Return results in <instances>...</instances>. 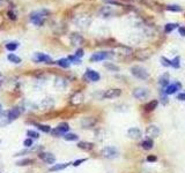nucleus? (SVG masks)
Segmentation results:
<instances>
[{"mask_svg":"<svg viewBox=\"0 0 185 173\" xmlns=\"http://www.w3.org/2000/svg\"><path fill=\"white\" fill-rule=\"evenodd\" d=\"M179 61H180L179 57H175V59H174V60H171V66L174 67V68H178L179 66H180Z\"/></svg>","mask_w":185,"mask_h":173,"instance_id":"nucleus-36","label":"nucleus"},{"mask_svg":"<svg viewBox=\"0 0 185 173\" xmlns=\"http://www.w3.org/2000/svg\"><path fill=\"white\" fill-rule=\"evenodd\" d=\"M18 46H19V44L16 42H11V43H7L6 44V49L9 50V51H15L18 49Z\"/></svg>","mask_w":185,"mask_h":173,"instance_id":"nucleus-34","label":"nucleus"},{"mask_svg":"<svg viewBox=\"0 0 185 173\" xmlns=\"http://www.w3.org/2000/svg\"><path fill=\"white\" fill-rule=\"evenodd\" d=\"M83 162H86V159H83V158H82V159H78V160H75V162L73 163V165H74V166H79L80 164H81V163H83Z\"/></svg>","mask_w":185,"mask_h":173,"instance_id":"nucleus-43","label":"nucleus"},{"mask_svg":"<svg viewBox=\"0 0 185 173\" xmlns=\"http://www.w3.org/2000/svg\"><path fill=\"white\" fill-rule=\"evenodd\" d=\"M102 156L104 158H108V159H113V158H117L119 156V151L117 148L115 147H105L102 149Z\"/></svg>","mask_w":185,"mask_h":173,"instance_id":"nucleus-3","label":"nucleus"},{"mask_svg":"<svg viewBox=\"0 0 185 173\" xmlns=\"http://www.w3.org/2000/svg\"><path fill=\"white\" fill-rule=\"evenodd\" d=\"M120 95H122V90L120 89H109L103 94V97L106 99H113V98L119 97Z\"/></svg>","mask_w":185,"mask_h":173,"instance_id":"nucleus-9","label":"nucleus"},{"mask_svg":"<svg viewBox=\"0 0 185 173\" xmlns=\"http://www.w3.org/2000/svg\"><path fill=\"white\" fill-rule=\"evenodd\" d=\"M169 78H170V76H169V73H164L163 75H161V76H160V78H159L160 85H162L163 88L168 87V85H169Z\"/></svg>","mask_w":185,"mask_h":173,"instance_id":"nucleus-22","label":"nucleus"},{"mask_svg":"<svg viewBox=\"0 0 185 173\" xmlns=\"http://www.w3.org/2000/svg\"><path fill=\"white\" fill-rule=\"evenodd\" d=\"M157 104H159L157 101H152V102H149L145 106L146 111H153V110H155L156 109V106H157Z\"/></svg>","mask_w":185,"mask_h":173,"instance_id":"nucleus-29","label":"nucleus"},{"mask_svg":"<svg viewBox=\"0 0 185 173\" xmlns=\"http://www.w3.org/2000/svg\"><path fill=\"white\" fill-rule=\"evenodd\" d=\"M101 15L102 16H105V18H108V16H111V15H113L115 14V9H113L111 6H104L102 9H101Z\"/></svg>","mask_w":185,"mask_h":173,"instance_id":"nucleus-20","label":"nucleus"},{"mask_svg":"<svg viewBox=\"0 0 185 173\" xmlns=\"http://www.w3.org/2000/svg\"><path fill=\"white\" fill-rule=\"evenodd\" d=\"M131 73H132L133 76H135L139 80H147L149 74L146 68L141 67V66H133L131 68Z\"/></svg>","mask_w":185,"mask_h":173,"instance_id":"nucleus-2","label":"nucleus"},{"mask_svg":"<svg viewBox=\"0 0 185 173\" xmlns=\"http://www.w3.org/2000/svg\"><path fill=\"white\" fill-rule=\"evenodd\" d=\"M167 9L168 11H171V12H182L183 11V8L180 6H178V5H168Z\"/></svg>","mask_w":185,"mask_h":173,"instance_id":"nucleus-33","label":"nucleus"},{"mask_svg":"<svg viewBox=\"0 0 185 173\" xmlns=\"http://www.w3.org/2000/svg\"><path fill=\"white\" fill-rule=\"evenodd\" d=\"M159 134H160V129L155 125H151V126H148L147 129H146V135L148 136V139H155V137L159 136Z\"/></svg>","mask_w":185,"mask_h":173,"instance_id":"nucleus-7","label":"nucleus"},{"mask_svg":"<svg viewBox=\"0 0 185 173\" xmlns=\"http://www.w3.org/2000/svg\"><path fill=\"white\" fill-rule=\"evenodd\" d=\"M64 139L66 141H76L79 139V136L76 134H72V133H67V134L64 135Z\"/></svg>","mask_w":185,"mask_h":173,"instance_id":"nucleus-31","label":"nucleus"},{"mask_svg":"<svg viewBox=\"0 0 185 173\" xmlns=\"http://www.w3.org/2000/svg\"><path fill=\"white\" fill-rule=\"evenodd\" d=\"M0 112H2V105H1V103H0Z\"/></svg>","mask_w":185,"mask_h":173,"instance_id":"nucleus-47","label":"nucleus"},{"mask_svg":"<svg viewBox=\"0 0 185 173\" xmlns=\"http://www.w3.org/2000/svg\"><path fill=\"white\" fill-rule=\"evenodd\" d=\"M54 105V102H53L52 98H44L40 104V107L41 110H47V109H51L53 107Z\"/></svg>","mask_w":185,"mask_h":173,"instance_id":"nucleus-15","label":"nucleus"},{"mask_svg":"<svg viewBox=\"0 0 185 173\" xmlns=\"http://www.w3.org/2000/svg\"><path fill=\"white\" fill-rule=\"evenodd\" d=\"M31 144H33V140L31 139H26L24 142H23V146L24 147H31Z\"/></svg>","mask_w":185,"mask_h":173,"instance_id":"nucleus-40","label":"nucleus"},{"mask_svg":"<svg viewBox=\"0 0 185 173\" xmlns=\"http://www.w3.org/2000/svg\"><path fill=\"white\" fill-rule=\"evenodd\" d=\"M110 58V53L109 52H96L90 57V61L92 62H97V61H102L104 59Z\"/></svg>","mask_w":185,"mask_h":173,"instance_id":"nucleus-6","label":"nucleus"},{"mask_svg":"<svg viewBox=\"0 0 185 173\" xmlns=\"http://www.w3.org/2000/svg\"><path fill=\"white\" fill-rule=\"evenodd\" d=\"M95 122H96V119H94V118H85V119H82L81 125L83 128H90L92 126L95 125Z\"/></svg>","mask_w":185,"mask_h":173,"instance_id":"nucleus-19","label":"nucleus"},{"mask_svg":"<svg viewBox=\"0 0 185 173\" xmlns=\"http://www.w3.org/2000/svg\"><path fill=\"white\" fill-rule=\"evenodd\" d=\"M30 163H33V160L31 159H24V160H21L18 163V165H27V164H30Z\"/></svg>","mask_w":185,"mask_h":173,"instance_id":"nucleus-41","label":"nucleus"},{"mask_svg":"<svg viewBox=\"0 0 185 173\" xmlns=\"http://www.w3.org/2000/svg\"><path fill=\"white\" fill-rule=\"evenodd\" d=\"M34 61H36V62H46V64H51V62H52V59L49 57L47 54L37 52V53H35V56H34Z\"/></svg>","mask_w":185,"mask_h":173,"instance_id":"nucleus-5","label":"nucleus"},{"mask_svg":"<svg viewBox=\"0 0 185 173\" xmlns=\"http://www.w3.org/2000/svg\"><path fill=\"white\" fill-rule=\"evenodd\" d=\"M20 114H21L20 107H13L12 110H9V111H8V115H9L11 121H13V120H15L16 118H19V115H20Z\"/></svg>","mask_w":185,"mask_h":173,"instance_id":"nucleus-18","label":"nucleus"},{"mask_svg":"<svg viewBox=\"0 0 185 173\" xmlns=\"http://www.w3.org/2000/svg\"><path fill=\"white\" fill-rule=\"evenodd\" d=\"M141 135H142V132L139 128H137V127H132V128H130L127 130V136L130 139H132V140H138V139L141 137Z\"/></svg>","mask_w":185,"mask_h":173,"instance_id":"nucleus-11","label":"nucleus"},{"mask_svg":"<svg viewBox=\"0 0 185 173\" xmlns=\"http://www.w3.org/2000/svg\"><path fill=\"white\" fill-rule=\"evenodd\" d=\"M67 166H68V164H67V163L56 164V165H53V166L50 168V171H51V172H54V171H60V170H64V168H66Z\"/></svg>","mask_w":185,"mask_h":173,"instance_id":"nucleus-26","label":"nucleus"},{"mask_svg":"<svg viewBox=\"0 0 185 173\" xmlns=\"http://www.w3.org/2000/svg\"><path fill=\"white\" fill-rule=\"evenodd\" d=\"M154 146V142H153L152 139H147V140H144L141 142V147L144 148L145 150H151Z\"/></svg>","mask_w":185,"mask_h":173,"instance_id":"nucleus-24","label":"nucleus"},{"mask_svg":"<svg viewBox=\"0 0 185 173\" xmlns=\"http://www.w3.org/2000/svg\"><path fill=\"white\" fill-rule=\"evenodd\" d=\"M49 15V12L46 9H41V11H35L29 15V20L33 22L35 26H43L46 20V16Z\"/></svg>","mask_w":185,"mask_h":173,"instance_id":"nucleus-1","label":"nucleus"},{"mask_svg":"<svg viewBox=\"0 0 185 173\" xmlns=\"http://www.w3.org/2000/svg\"><path fill=\"white\" fill-rule=\"evenodd\" d=\"M27 136L31 137V139H38L40 137V134L35 130H27Z\"/></svg>","mask_w":185,"mask_h":173,"instance_id":"nucleus-35","label":"nucleus"},{"mask_svg":"<svg viewBox=\"0 0 185 173\" xmlns=\"http://www.w3.org/2000/svg\"><path fill=\"white\" fill-rule=\"evenodd\" d=\"M36 127L42 130V132H44V133H49V132H51V128H50V126H47V125H42V123H36Z\"/></svg>","mask_w":185,"mask_h":173,"instance_id":"nucleus-32","label":"nucleus"},{"mask_svg":"<svg viewBox=\"0 0 185 173\" xmlns=\"http://www.w3.org/2000/svg\"><path fill=\"white\" fill-rule=\"evenodd\" d=\"M148 96H149V91L146 88H137L133 91V97L137 99H140V101L148 98Z\"/></svg>","mask_w":185,"mask_h":173,"instance_id":"nucleus-4","label":"nucleus"},{"mask_svg":"<svg viewBox=\"0 0 185 173\" xmlns=\"http://www.w3.org/2000/svg\"><path fill=\"white\" fill-rule=\"evenodd\" d=\"M178 32L185 37V27H178Z\"/></svg>","mask_w":185,"mask_h":173,"instance_id":"nucleus-44","label":"nucleus"},{"mask_svg":"<svg viewBox=\"0 0 185 173\" xmlns=\"http://www.w3.org/2000/svg\"><path fill=\"white\" fill-rule=\"evenodd\" d=\"M68 129H70L68 123H67V122H61V123L58 125V127L54 129L52 133L54 135H65V134H67Z\"/></svg>","mask_w":185,"mask_h":173,"instance_id":"nucleus-8","label":"nucleus"},{"mask_svg":"<svg viewBox=\"0 0 185 173\" xmlns=\"http://www.w3.org/2000/svg\"><path fill=\"white\" fill-rule=\"evenodd\" d=\"M78 147L82 150H86V151H89L94 148V144L90 143V142H79L78 143Z\"/></svg>","mask_w":185,"mask_h":173,"instance_id":"nucleus-23","label":"nucleus"},{"mask_svg":"<svg viewBox=\"0 0 185 173\" xmlns=\"http://www.w3.org/2000/svg\"><path fill=\"white\" fill-rule=\"evenodd\" d=\"M75 57H78L80 59V58L83 56V50L82 49H79V50H76V52H75V54H74Z\"/></svg>","mask_w":185,"mask_h":173,"instance_id":"nucleus-42","label":"nucleus"},{"mask_svg":"<svg viewBox=\"0 0 185 173\" xmlns=\"http://www.w3.org/2000/svg\"><path fill=\"white\" fill-rule=\"evenodd\" d=\"M71 43L73 45H81L83 43V38L79 34H72L71 35Z\"/></svg>","mask_w":185,"mask_h":173,"instance_id":"nucleus-17","label":"nucleus"},{"mask_svg":"<svg viewBox=\"0 0 185 173\" xmlns=\"http://www.w3.org/2000/svg\"><path fill=\"white\" fill-rule=\"evenodd\" d=\"M11 121L9 119V115H8V111L6 112H0V126L4 127V126H7Z\"/></svg>","mask_w":185,"mask_h":173,"instance_id":"nucleus-16","label":"nucleus"},{"mask_svg":"<svg viewBox=\"0 0 185 173\" xmlns=\"http://www.w3.org/2000/svg\"><path fill=\"white\" fill-rule=\"evenodd\" d=\"M7 59L11 61V62H13V64H20L21 61V58L18 57V56H15V54H13V53H11V54H8L7 56Z\"/></svg>","mask_w":185,"mask_h":173,"instance_id":"nucleus-27","label":"nucleus"},{"mask_svg":"<svg viewBox=\"0 0 185 173\" xmlns=\"http://www.w3.org/2000/svg\"><path fill=\"white\" fill-rule=\"evenodd\" d=\"M182 88V84L179 83V82H175L174 84H169L168 87H165L164 88V92L167 95H172V94H175L177 90H179Z\"/></svg>","mask_w":185,"mask_h":173,"instance_id":"nucleus-12","label":"nucleus"},{"mask_svg":"<svg viewBox=\"0 0 185 173\" xmlns=\"http://www.w3.org/2000/svg\"><path fill=\"white\" fill-rule=\"evenodd\" d=\"M147 160H148V162H156V157H155V156H153V155H149V156H148V157H147Z\"/></svg>","mask_w":185,"mask_h":173,"instance_id":"nucleus-46","label":"nucleus"},{"mask_svg":"<svg viewBox=\"0 0 185 173\" xmlns=\"http://www.w3.org/2000/svg\"><path fill=\"white\" fill-rule=\"evenodd\" d=\"M54 85L56 88H58L59 90H64L67 87V80L64 77H56L54 80Z\"/></svg>","mask_w":185,"mask_h":173,"instance_id":"nucleus-14","label":"nucleus"},{"mask_svg":"<svg viewBox=\"0 0 185 173\" xmlns=\"http://www.w3.org/2000/svg\"><path fill=\"white\" fill-rule=\"evenodd\" d=\"M40 158L43 160L44 163H46V164H53V163L56 162V157H54V155H52L51 152H41Z\"/></svg>","mask_w":185,"mask_h":173,"instance_id":"nucleus-10","label":"nucleus"},{"mask_svg":"<svg viewBox=\"0 0 185 173\" xmlns=\"http://www.w3.org/2000/svg\"><path fill=\"white\" fill-rule=\"evenodd\" d=\"M177 99H179V101H185V92L178 94V95H177Z\"/></svg>","mask_w":185,"mask_h":173,"instance_id":"nucleus-45","label":"nucleus"},{"mask_svg":"<svg viewBox=\"0 0 185 173\" xmlns=\"http://www.w3.org/2000/svg\"><path fill=\"white\" fill-rule=\"evenodd\" d=\"M82 102H83V95L81 92H75L72 96V98H71V103L74 104V105H78V104Z\"/></svg>","mask_w":185,"mask_h":173,"instance_id":"nucleus-21","label":"nucleus"},{"mask_svg":"<svg viewBox=\"0 0 185 173\" xmlns=\"http://www.w3.org/2000/svg\"><path fill=\"white\" fill-rule=\"evenodd\" d=\"M7 15H8V18H9V19L13 20V21H15V20H16V14L14 13L13 11H8Z\"/></svg>","mask_w":185,"mask_h":173,"instance_id":"nucleus-39","label":"nucleus"},{"mask_svg":"<svg viewBox=\"0 0 185 173\" xmlns=\"http://www.w3.org/2000/svg\"><path fill=\"white\" fill-rule=\"evenodd\" d=\"M85 76H86V78H88L89 81H92V82H97L101 78L99 73L96 71H92V69H87Z\"/></svg>","mask_w":185,"mask_h":173,"instance_id":"nucleus-13","label":"nucleus"},{"mask_svg":"<svg viewBox=\"0 0 185 173\" xmlns=\"http://www.w3.org/2000/svg\"><path fill=\"white\" fill-rule=\"evenodd\" d=\"M68 60L71 61V62H73V64H81V60H80L78 57H75V56H70L68 57Z\"/></svg>","mask_w":185,"mask_h":173,"instance_id":"nucleus-37","label":"nucleus"},{"mask_svg":"<svg viewBox=\"0 0 185 173\" xmlns=\"http://www.w3.org/2000/svg\"><path fill=\"white\" fill-rule=\"evenodd\" d=\"M161 61H162V65H163V66H165V67L171 66V60H169V59H167V58L162 57V58H161Z\"/></svg>","mask_w":185,"mask_h":173,"instance_id":"nucleus-38","label":"nucleus"},{"mask_svg":"<svg viewBox=\"0 0 185 173\" xmlns=\"http://www.w3.org/2000/svg\"><path fill=\"white\" fill-rule=\"evenodd\" d=\"M176 28H178V24L177 23H167L164 27V31L168 34V32H171L174 29H176Z\"/></svg>","mask_w":185,"mask_h":173,"instance_id":"nucleus-30","label":"nucleus"},{"mask_svg":"<svg viewBox=\"0 0 185 173\" xmlns=\"http://www.w3.org/2000/svg\"><path fill=\"white\" fill-rule=\"evenodd\" d=\"M2 2H4V0H0V6L2 5Z\"/></svg>","mask_w":185,"mask_h":173,"instance_id":"nucleus-48","label":"nucleus"},{"mask_svg":"<svg viewBox=\"0 0 185 173\" xmlns=\"http://www.w3.org/2000/svg\"><path fill=\"white\" fill-rule=\"evenodd\" d=\"M104 67L110 72H119V67L117 65H113V62H105Z\"/></svg>","mask_w":185,"mask_h":173,"instance_id":"nucleus-28","label":"nucleus"},{"mask_svg":"<svg viewBox=\"0 0 185 173\" xmlns=\"http://www.w3.org/2000/svg\"><path fill=\"white\" fill-rule=\"evenodd\" d=\"M57 64L59 65L60 67H63V68H68L70 65H71V61L68 60V58H63V59H59L57 61Z\"/></svg>","mask_w":185,"mask_h":173,"instance_id":"nucleus-25","label":"nucleus"}]
</instances>
